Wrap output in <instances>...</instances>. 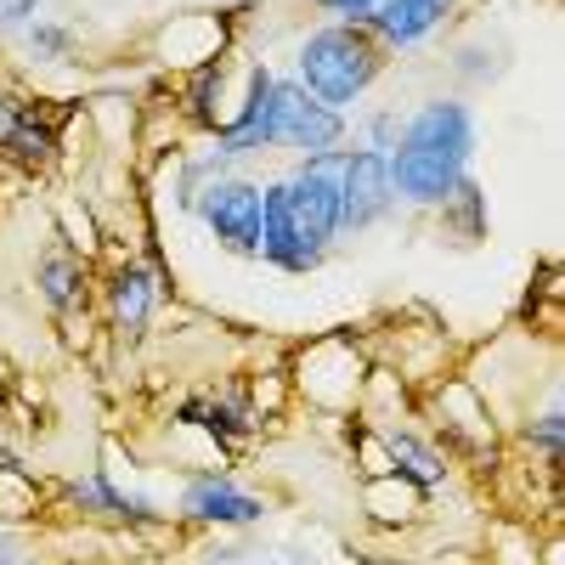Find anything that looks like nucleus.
<instances>
[{"label":"nucleus","instance_id":"1","mask_svg":"<svg viewBox=\"0 0 565 565\" xmlns=\"http://www.w3.org/2000/svg\"><path fill=\"white\" fill-rule=\"evenodd\" d=\"M340 164L345 148L311 153L289 181H271L260 193V255L282 271L322 266L328 244L340 232Z\"/></svg>","mask_w":565,"mask_h":565},{"label":"nucleus","instance_id":"2","mask_svg":"<svg viewBox=\"0 0 565 565\" xmlns=\"http://www.w3.org/2000/svg\"><path fill=\"white\" fill-rule=\"evenodd\" d=\"M476 153V119L463 103H424L391 148V186L396 199L436 210L458 193V181Z\"/></svg>","mask_w":565,"mask_h":565},{"label":"nucleus","instance_id":"3","mask_svg":"<svg viewBox=\"0 0 565 565\" xmlns=\"http://www.w3.org/2000/svg\"><path fill=\"white\" fill-rule=\"evenodd\" d=\"M385 68V45L373 40L367 23H334L317 29L300 45V85L311 90L317 103H328L334 114H345L362 90L380 79Z\"/></svg>","mask_w":565,"mask_h":565},{"label":"nucleus","instance_id":"4","mask_svg":"<svg viewBox=\"0 0 565 565\" xmlns=\"http://www.w3.org/2000/svg\"><path fill=\"white\" fill-rule=\"evenodd\" d=\"M340 136H345V114L317 103L300 79L271 85V148H300V159H311V153H334Z\"/></svg>","mask_w":565,"mask_h":565},{"label":"nucleus","instance_id":"5","mask_svg":"<svg viewBox=\"0 0 565 565\" xmlns=\"http://www.w3.org/2000/svg\"><path fill=\"white\" fill-rule=\"evenodd\" d=\"M396 204V186H391V153H373V148H345L340 164V232H367L373 221H385Z\"/></svg>","mask_w":565,"mask_h":565},{"label":"nucleus","instance_id":"6","mask_svg":"<svg viewBox=\"0 0 565 565\" xmlns=\"http://www.w3.org/2000/svg\"><path fill=\"white\" fill-rule=\"evenodd\" d=\"M199 215L210 221V232L232 255L260 260V186H249V181H210L199 193Z\"/></svg>","mask_w":565,"mask_h":565},{"label":"nucleus","instance_id":"7","mask_svg":"<svg viewBox=\"0 0 565 565\" xmlns=\"http://www.w3.org/2000/svg\"><path fill=\"white\" fill-rule=\"evenodd\" d=\"M447 12H452V0H380V7L367 12V29H373L380 45L407 52V45H418Z\"/></svg>","mask_w":565,"mask_h":565},{"label":"nucleus","instance_id":"8","mask_svg":"<svg viewBox=\"0 0 565 565\" xmlns=\"http://www.w3.org/2000/svg\"><path fill=\"white\" fill-rule=\"evenodd\" d=\"M271 85L277 74L260 63L249 68V97H244V114L221 125V153H266L271 148Z\"/></svg>","mask_w":565,"mask_h":565},{"label":"nucleus","instance_id":"9","mask_svg":"<svg viewBox=\"0 0 565 565\" xmlns=\"http://www.w3.org/2000/svg\"><path fill=\"white\" fill-rule=\"evenodd\" d=\"M181 509L193 514V521H215V526H255L260 514H266V503H260V498L238 492L232 481H215V476H204V481L186 487Z\"/></svg>","mask_w":565,"mask_h":565},{"label":"nucleus","instance_id":"10","mask_svg":"<svg viewBox=\"0 0 565 565\" xmlns=\"http://www.w3.org/2000/svg\"><path fill=\"white\" fill-rule=\"evenodd\" d=\"M0 148H7L12 159H23V164H45L52 148H57V130L45 125L34 108L0 97Z\"/></svg>","mask_w":565,"mask_h":565},{"label":"nucleus","instance_id":"11","mask_svg":"<svg viewBox=\"0 0 565 565\" xmlns=\"http://www.w3.org/2000/svg\"><path fill=\"white\" fill-rule=\"evenodd\" d=\"M153 295H159V282L148 266H125L114 277V328L125 340H141V328L153 317Z\"/></svg>","mask_w":565,"mask_h":565},{"label":"nucleus","instance_id":"12","mask_svg":"<svg viewBox=\"0 0 565 565\" xmlns=\"http://www.w3.org/2000/svg\"><path fill=\"white\" fill-rule=\"evenodd\" d=\"M74 503L79 509H103V514H119V521H159V514L141 503V498H125V492H114L108 487V476H90V481H79L74 487Z\"/></svg>","mask_w":565,"mask_h":565},{"label":"nucleus","instance_id":"13","mask_svg":"<svg viewBox=\"0 0 565 565\" xmlns=\"http://www.w3.org/2000/svg\"><path fill=\"white\" fill-rule=\"evenodd\" d=\"M391 458H396L402 476H413L418 487H436V481H441V463H436V452L424 447V441H413V436H391Z\"/></svg>","mask_w":565,"mask_h":565},{"label":"nucleus","instance_id":"14","mask_svg":"<svg viewBox=\"0 0 565 565\" xmlns=\"http://www.w3.org/2000/svg\"><path fill=\"white\" fill-rule=\"evenodd\" d=\"M441 210H458L452 221H458V238H463V244H469V238H487V210H481V186L469 181V175L458 181V193H452V199H447Z\"/></svg>","mask_w":565,"mask_h":565},{"label":"nucleus","instance_id":"15","mask_svg":"<svg viewBox=\"0 0 565 565\" xmlns=\"http://www.w3.org/2000/svg\"><path fill=\"white\" fill-rule=\"evenodd\" d=\"M186 413H204V424L221 436V441H244L255 430V418L244 402H204V407H186Z\"/></svg>","mask_w":565,"mask_h":565},{"label":"nucleus","instance_id":"16","mask_svg":"<svg viewBox=\"0 0 565 565\" xmlns=\"http://www.w3.org/2000/svg\"><path fill=\"white\" fill-rule=\"evenodd\" d=\"M40 289H45V300H52V306H68L79 295V266L68 255H52V260L40 266Z\"/></svg>","mask_w":565,"mask_h":565},{"label":"nucleus","instance_id":"17","mask_svg":"<svg viewBox=\"0 0 565 565\" xmlns=\"http://www.w3.org/2000/svg\"><path fill=\"white\" fill-rule=\"evenodd\" d=\"M210 565H311V554H295V548H266V554H249V548H221Z\"/></svg>","mask_w":565,"mask_h":565},{"label":"nucleus","instance_id":"18","mask_svg":"<svg viewBox=\"0 0 565 565\" xmlns=\"http://www.w3.org/2000/svg\"><path fill=\"white\" fill-rule=\"evenodd\" d=\"M68 29H57V23H29V52H40L45 63H57V57H68Z\"/></svg>","mask_w":565,"mask_h":565},{"label":"nucleus","instance_id":"19","mask_svg":"<svg viewBox=\"0 0 565 565\" xmlns=\"http://www.w3.org/2000/svg\"><path fill=\"white\" fill-rule=\"evenodd\" d=\"M40 12V0H0V34H12V29H29Z\"/></svg>","mask_w":565,"mask_h":565},{"label":"nucleus","instance_id":"20","mask_svg":"<svg viewBox=\"0 0 565 565\" xmlns=\"http://www.w3.org/2000/svg\"><path fill=\"white\" fill-rule=\"evenodd\" d=\"M317 7L328 18H340V23H367V12L380 7V0H317Z\"/></svg>","mask_w":565,"mask_h":565},{"label":"nucleus","instance_id":"21","mask_svg":"<svg viewBox=\"0 0 565 565\" xmlns=\"http://www.w3.org/2000/svg\"><path fill=\"white\" fill-rule=\"evenodd\" d=\"M559 436H565V413L554 407V413H548V418L537 424V430H532V441H537V447H543L548 458H559Z\"/></svg>","mask_w":565,"mask_h":565},{"label":"nucleus","instance_id":"22","mask_svg":"<svg viewBox=\"0 0 565 565\" xmlns=\"http://www.w3.org/2000/svg\"><path fill=\"white\" fill-rule=\"evenodd\" d=\"M396 136H402V125H396L391 114H380V119L367 125V148H373V153H391V148H396Z\"/></svg>","mask_w":565,"mask_h":565},{"label":"nucleus","instance_id":"23","mask_svg":"<svg viewBox=\"0 0 565 565\" xmlns=\"http://www.w3.org/2000/svg\"><path fill=\"white\" fill-rule=\"evenodd\" d=\"M0 565H23V548L12 543V532H7V521H0Z\"/></svg>","mask_w":565,"mask_h":565}]
</instances>
